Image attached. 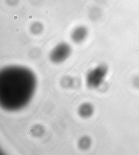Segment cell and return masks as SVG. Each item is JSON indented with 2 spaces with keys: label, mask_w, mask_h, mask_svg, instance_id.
<instances>
[{
  "label": "cell",
  "mask_w": 139,
  "mask_h": 155,
  "mask_svg": "<svg viewBox=\"0 0 139 155\" xmlns=\"http://www.w3.org/2000/svg\"><path fill=\"white\" fill-rule=\"evenodd\" d=\"M78 147L82 150H86L89 148L91 144V140L88 136H83L80 138L78 143Z\"/></svg>",
  "instance_id": "8992f818"
},
{
  "label": "cell",
  "mask_w": 139,
  "mask_h": 155,
  "mask_svg": "<svg viewBox=\"0 0 139 155\" xmlns=\"http://www.w3.org/2000/svg\"><path fill=\"white\" fill-rule=\"evenodd\" d=\"M88 35V29L85 26H79L73 29L71 34L72 41L76 44H80L84 41Z\"/></svg>",
  "instance_id": "277c9868"
},
{
  "label": "cell",
  "mask_w": 139,
  "mask_h": 155,
  "mask_svg": "<svg viewBox=\"0 0 139 155\" xmlns=\"http://www.w3.org/2000/svg\"><path fill=\"white\" fill-rule=\"evenodd\" d=\"M108 72V66L104 64L97 65L88 71L85 79L88 88L91 89L98 88L104 81Z\"/></svg>",
  "instance_id": "7a4b0ae2"
},
{
  "label": "cell",
  "mask_w": 139,
  "mask_h": 155,
  "mask_svg": "<svg viewBox=\"0 0 139 155\" xmlns=\"http://www.w3.org/2000/svg\"><path fill=\"white\" fill-rule=\"evenodd\" d=\"M37 87L35 73L27 67L11 65L0 71V105L9 112L19 111L29 105Z\"/></svg>",
  "instance_id": "6da1fadb"
},
{
  "label": "cell",
  "mask_w": 139,
  "mask_h": 155,
  "mask_svg": "<svg viewBox=\"0 0 139 155\" xmlns=\"http://www.w3.org/2000/svg\"><path fill=\"white\" fill-rule=\"evenodd\" d=\"M72 51V48L69 44L60 42L54 47L49 53V60L55 64H62L69 58Z\"/></svg>",
  "instance_id": "3957f363"
},
{
  "label": "cell",
  "mask_w": 139,
  "mask_h": 155,
  "mask_svg": "<svg viewBox=\"0 0 139 155\" xmlns=\"http://www.w3.org/2000/svg\"><path fill=\"white\" fill-rule=\"evenodd\" d=\"M31 31L35 35H38L41 33L44 29V26L39 22H36L33 23L30 27Z\"/></svg>",
  "instance_id": "52a82bcc"
},
{
  "label": "cell",
  "mask_w": 139,
  "mask_h": 155,
  "mask_svg": "<svg viewBox=\"0 0 139 155\" xmlns=\"http://www.w3.org/2000/svg\"><path fill=\"white\" fill-rule=\"evenodd\" d=\"M94 112V108L93 105L89 103H83L78 109V114L83 118H89L92 116Z\"/></svg>",
  "instance_id": "5b68a950"
}]
</instances>
